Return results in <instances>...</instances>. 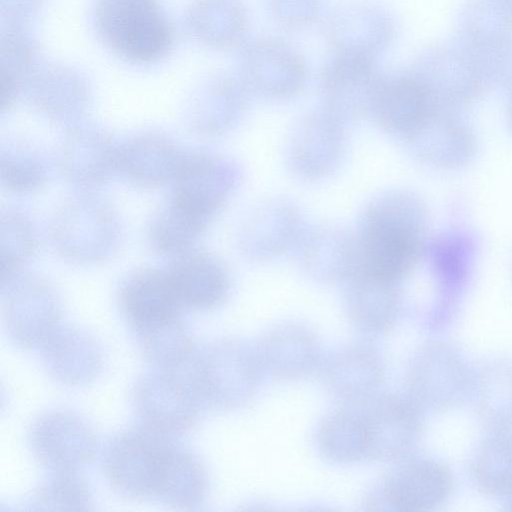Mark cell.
I'll return each instance as SVG.
<instances>
[{"label":"cell","instance_id":"6da1fadb","mask_svg":"<svg viewBox=\"0 0 512 512\" xmlns=\"http://www.w3.org/2000/svg\"><path fill=\"white\" fill-rule=\"evenodd\" d=\"M427 226V209L415 194L380 193L366 204L358 221V266L400 284L424 252Z\"/></svg>","mask_w":512,"mask_h":512},{"label":"cell","instance_id":"7a4b0ae2","mask_svg":"<svg viewBox=\"0 0 512 512\" xmlns=\"http://www.w3.org/2000/svg\"><path fill=\"white\" fill-rule=\"evenodd\" d=\"M184 368L201 406L221 411L247 405L263 373L257 347L234 338L196 349Z\"/></svg>","mask_w":512,"mask_h":512},{"label":"cell","instance_id":"3957f363","mask_svg":"<svg viewBox=\"0 0 512 512\" xmlns=\"http://www.w3.org/2000/svg\"><path fill=\"white\" fill-rule=\"evenodd\" d=\"M50 239L57 253L76 264L109 259L122 238L119 214L106 199L88 191L66 200L54 213Z\"/></svg>","mask_w":512,"mask_h":512},{"label":"cell","instance_id":"277c9868","mask_svg":"<svg viewBox=\"0 0 512 512\" xmlns=\"http://www.w3.org/2000/svg\"><path fill=\"white\" fill-rule=\"evenodd\" d=\"M95 21L105 44L131 62L156 61L172 43L169 23L156 0H98Z\"/></svg>","mask_w":512,"mask_h":512},{"label":"cell","instance_id":"5b68a950","mask_svg":"<svg viewBox=\"0 0 512 512\" xmlns=\"http://www.w3.org/2000/svg\"><path fill=\"white\" fill-rule=\"evenodd\" d=\"M172 439L144 429L114 436L103 455V472L110 487L129 500H157Z\"/></svg>","mask_w":512,"mask_h":512},{"label":"cell","instance_id":"8992f818","mask_svg":"<svg viewBox=\"0 0 512 512\" xmlns=\"http://www.w3.org/2000/svg\"><path fill=\"white\" fill-rule=\"evenodd\" d=\"M131 404L139 428L169 439L190 431L202 407L184 374L161 369L138 378Z\"/></svg>","mask_w":512,"mask_h":512},{"label":"cell","instance_id":"52a82bcc","mask_svg":"<svg viewBox=\"0 0 512 512\" xmlns=\"http://www.w3.org/2000/svg\"><path fill=\"white\" fill-rule=\"evenodd\" d=\"M473 375L462 355L444 343L418 350L405 373L407 395L423 411H446L470 396Z\"/></svg>","mask_w":512,"mask_h":512},{"label":"cell","instance_id":"ba28073f","mask_svg":"<svg viewBox=\"0 0 512 512\" xmlns=\"http://www.w3.org/2000/svg\"><path fill=\"white\" fill-rule=\"evenodd\" d=\"M2 318L9 339L23 349L39 348L60 324V297L45 278L20 273L1 285Z\"/></svg>","mask_w":512,"mask_h":512},{"label":"cell","instance_id":"9c48e42d","mask_svg":"<svg viewBox=\"0 0 512 512\" xmlns=\"http://www.w3.org/2000/svg\"><path fill=\"white\" fill-rule=\"evenodd\" d=\"M308 76L303 56L282 39L259 37L242 48L239 78L251 95L274 101L290 99L304 89Z\"/></svg>","mask_w":512,"mask_h":512},{"label":"cell","instance_id":"30bf717a","mask_svg":"<svg viewBox=\"0 0 512 512\" xmlns=\"http://www.w3.org/2000/svg\"><path fill=\"white\" fill-rule=\"evenodd\" d=\"M35 460L50 472H79L94 460L99 441L79 414L53 409L40 415L28 436Z\"/></svg>","mask_w":512,"mask_h":512},{"label":"cell","instance_id":"8fae6325","mask_svg":"<svg viewBox=\"0 0 512 512\" xmlns=\"http://www.w3.org/2000/svg\"><path fill=\"white\" fill-rule=\"evenodd\" d=\"M399 462L368 497L371 509L427 511L450 496L454 479L445 464L426 458Z\"/></svg>","mask_w":512,"mask_h":512},{"label":"cell","instance_id":"7c38bea8","mask_svg":"<svg viewBox=\"0 0 512 512\" xmlns=\"http://www.w3.org/2000/svg\"><path fill=\"white\" fill-rule=\"evenodd\" d=\"M241 180L232 160L211 152L186 153L173 179L171 201L209 223Z\"/></svg>","mask_w":512,"mask_h":512},{"label":"cell","instance_id":"4fadbf2b","mask_svg":"<svg viewBox=\"0 0 512 512\" xmlns=\"http://www.w3.org/2000/svg\"><path fill=\"white\" fill-rule=\"evenodd\" d=\"M384 78L375 59L333 53L320 75L323 109L343 123L371 116Z\"/></svg>","mask_w":512,"mask_h":512},{"label":"cell","instance_id":"5bb4252c","mask_svg":"<svg viewBox=\"0 0 512 512\" xmlns=\"http://www.w3.org/2000/svg\"><path fill=\"white\" fill-rule=\"evenodd\" d=\"M362 411L368 459L401 461L414 451L424 430L423 410L407 395H375Z\"/></svg>","mask_w":512,"mask_h":512},{"label":"cell","instance_id":"9a60e30c","mask_svg":"<svg viewBox=\"0 0 512 512\" xmlns=\"http://www.w3.org/2000/svg\"><path fill=\"white\" fill-rule=\"evenodd\" d=\"M345 123L324 110L303 116L287 144V163L301 180L320 181L338 170L346 152Z\"/></svg>","mask_w":512,"mask_h":512},{"label":"cell","instance_id":"2e32d148","mask_svg":"<svg viewBox=\"0 0 512 512\" xmlns=\"http://www.w3.org/2000/svg\"><path fill=\"white\" fill-rule=\"evenodd\" d=\"M395 35L392 16L381 5L357 0L334 10L326 25L333 53L351 54L377 60Z\"/></svg>","mask_w":512,"mask_h":512},{"label":"cell","instance_id":"e0dca14e","mask_svg":"<svg viewBox=\"0 0 512 512\" xmlns=\"http://www.w3.org/2000/svg\"><path fill=\"white\" fill-rule=\"evenodd\" d=\"M440 110L445 109L416 71L385 76L371 116L384 132L403 141Z\"/></svg>","mask_w":512,"mask_h":512},{"label":"cell","instance_id":"ac0fdd59","mask_svg":"<svg viewBox=\"0 0 512 512\" xmlns=\"http://www.w3.org/2000/svg\"><path fill=\"white\" fill-rule=\"evenodd\" d=\"M118 146L104 129L92 125L68 128L62 142L59 166L71 184L91 191L118 172Z\"/></svg>","mask_w":512,"mask_h":512},{"label":"cell","instance_id":"d6986e66","mask_svg":"<svg viewBox=\"0 0 512 512\" xmlns=\"http://www.w3.org/2000/svg\"><path fill=\"white\" fill-rule=\"evenodd\" d=\"M303 229L294 203L270 198L248 213L239 229L238 245L246 258L267 261L295 247Z\"/></svg>","mask_w":512,"mask_h":512},{"label":"cell","instance_id":"ffe728a7","mask_svg":"<svg viewBox=\"0 0 512 512\" xmlns=\"http://www.w3.org/2000/svg\"><path fill=\"white\" fill-rule=\"evenodd\" d=\"M118 303L133 333L177 320L183 310L166 270L152 268L134 271L122 281Z\"/></svg>","mask_w":512,"mask_h":512},{"label":"cell","instance_id":"44dd1931","mask_svg":"<svg viewBox=\"0 0 512 512\" xmlns=\"http://www.w3.org/2000/svg\"><path fill=\"white\" fill-rule=\"evenodd\" d=\"M43 366L56 382L70 387L92 383L103 367V354L85 330L59 324L39 347Z\"/></svg>","mask_w":512,"mask_h":512},{"label":"cell","instance_id":"7402d4cb","mask_svg":"<svg viewBox=\"0 0 512 512\" xmlns=\"http://www.w3.org/2000/svg\"><path fill=\"white\" fill-rule=\"evenodd\" d=\"M295 249L302 270L322 283L345 281L359 262L355 234L335 225L303 229Z\"/></svg>","mask_w":512,"mask_h":512},{"label":"cell","instance_id":"603a6c76","mask_svg":"<svg viewBox=\"0 0 512 512\" xmlns=\"http://www.w3.org/2000/svg\"><path fill=\"white\" fill-rule=\"evenodd\" d=\"M183 309L211 310L228 297L231 279L224 263L204 251H187L166 270Z\"/></svg>","mask_w":512,"mask_h":512},{"label":"cell","instance_id":"cb8c5ba5","mask_svg":"<svg viewBox=\"0 0 512 512\" xmlns=\"http://www.w3.org/2000/svg\"><path fill=\"white\" fill-rule=\"evenodd\" d=\"M320 368L327 391L347 404L365 403L374 397L385 371L379 354L359 344L335 351Z\"/></svg>","mask_w":512,"mask_h":512},{"label":"cell","instance_id":"d4e9b609","mask_svg":"<svg viewBox=\"0 0 512 512\" xmlns=\"http://www.w3.org/2000/svg\"><path fill=\"white\" fill-rule=\"evenodd\" d=\"M257 351L263 372L277 380L305 378L321 364L315 334L298 323H285L270 330Z\"/></svg>","mask_w":512,"mask_h":512},{"label":"cell","instance_id":"484cf974","mask_svg":"<svg viewBox=\"0 0 512 512\" xmlns=\"http://www.w3.org/2000/svg\"><path fill=\"white\" fill-rule=\"evenodd\" d=\"M419 161L439 168L467 163L475 153V137L449 110H440L403 140Z\"/></svg>","mask_w":512,"mask_h":512},{"label":"cell","instance_id":"4316f807","mask_svg":"<svg viewBox=\"0 0 512 512\" xmlns=\"http://www.w3.org/2000/svg\"><path fill=\"white\" fill-rule=\"evenodd\" d=\"M185 152L170 138L143 133L118 146V172L141 187H156L174 179Z\"/></svg>","mask_w":512,"mask_h":512},{"label":"cell","instance_id":"83f0119b","mask_svg":"<svg viewBox=\"0 0 512 512\" xmlns=\"http://www.w3.org/2000/svg\"><path fill=\"white\" fill-rule=\"evenodd\" d=\"M345 303L351 320L367 332H383L400 309L399 284L359 266L345 280Z\"/></svg>","mask_w":512,"mask_h":512},{"label":"cell","instance_id":"f1b7e54d","mask_svg":"<svg viewBox=\"0 0 512 512\" xmlns=\"http://www.w3.org/2000/svg\"><path fill=\"white\" fill-rule=\"evenodd\" d=\"M470 396L481 424L489 430H512V361L494 360L474 375Z\"/></svg>","mask_w":512,"mask_h":512},{"label":"cell","instance_id":"f546056e","mask_svg":"<svg viewBox=\"0 0 512 512\" xmlns=\"http://www.w3.org/2000/svg\"><path fill=\"white\" fill-rule=\"evenodd\" d=\"M316 442L322 455L331 462L353 464L368 459V442L362 411L341 409L320 422Z\"/></svg>","mask_w":512,"mask_h":512},{"label":"cell","instance_id":"4dcf8cb0","mask_svg":"<svg viewBox=\"0 0 512 512\" xmlns=\"http://www.w3.org/2000/svg\"><path fill=\"white\" fill-rule=\"evenodd\" d=\"M208 493L203 464L190 451L172 445L157 501L176 509L199 506Z\"/></svg>","mask_w":512,"mask_h":512},{"label":"cell","instance_id":"1f68e13d","mask_svg":"<svg viewBox=\"0 0 512 512\" xmlns=\"http://www.w3.org/2000/svg\"><path fill=\"white\" fill-rule=\"evenodd\" d=\"M469 473L475 487L485 495L512 494V430L493 431L479 444Z\"/></svg>","mask_w":512,"mask_h":512},{"label":"cell","instance_id":"d6a6232c","mask_svg":"<svg viewBox=\"0 0 512 512\" xmlns=\"http://www.w3.org/2000/svg\"><path fill=\"white\" fill-rule=\"evenodd\" d=\"M250 95L239 77L223 79L193 112L192 129L205 136L230 131L243 117Z\"/></svg>","mask_w":512,"mask_h":512},{"label":"cell","instance_id":"836d02e7","mask_svg":"<svg viewBox=\"0 0 512 512\" xmlns=\"http://www.w3.org/2000/svg\"><path fill=\"white\" fill-rule=\"evenodd\" d=\"M133 335L143 358L157 369L180 371L196 351L182 318Z\"/></svg>","mask_w":512,"mask_h":512},{"label":"cell","instance_id":"e575fe53","mask_svg":"<svg viewBox=\"0 0 512 512\" xmlns=\"http://www.w3.org/2000/svg\"><path fill=\"white\" fill-rule=\"evenodd\" d=\"M208 224L170 201L150 221L148 243L159 254L180 255L189 251Z\"/></svg>","mask_w":512,"mask_h":512},{"label":"cell","instance_id":"d590c367","mask_svg":"<svg viewBox=\"0 0 512 512\" xmlns=\"http://www.w3.org/2000/svg\"><path fill=\"white\" fill-rule=\"evenodd\" d=\"M50 176L47 157L33 145L16 140L2 145L0 178L11 192L24 194L42 188Z\"/></svg>","mask_w":512,"mask_h":512},{"label":"cell","instance_id":"8d00e7d4","mask_svg":"<svg viewBox=\"0 0 512 512\" xmlns=\"http://www.w3.org/2000/svg\"><path fill=\"white\" fill-rule=\"evenodd\" d=\"M28 509L87 511L93 509L94 494L78 472H51L25 501Z\"/></svg>","mask_w":512,"mask_h":512},{"label":"cell","instance_id":"74e56055","mask_svg":"<svg viewBox=\"0 0 512 512\" xmlns=\"http://www.w3.org/2000/svg\"><path fill=\"white\" fill-rule=\"evenodd\" d=\"M1 285L22 273L37 248V235L31 219L22 211L7 209L0 218Z\"/></svg>","mask_w":512,"mask_h":512},{"label":"cell","instance_id":"f35d334b","mask_svg":"<svg viewBox=\"0 0 512 512\" xmlns=\"http://www.w3.org/2000/svg\"><path fill=\"white\" fill-rule=\"evenodd\" d=\"M471 245L460 234L439 238L430 249L431 261L439 279L448 285L460 283L470 263Z\"/></svg>","mask_w":512,"mask_h":512},{"label":"cell","instance_id":"ab89813d","mask_svg":"<svg viewBox=\"0 0 512 512\" xmlns=\"http://www.w3.org/2000/svg\"><path fill=\"white\" fill-rule=\"evenodd\" d=\"M269 13L281 26L301 29L320 17L323 0H265Z\"/></svg>","mask_w":512,"mask_h":512},{"label":"cell","instance_id":"60d3db41","mask_svg":"<svg viewBox=\"0 0 512 512\" xmlns=\"http://www.w3.org/2000/svg\"><path fill=\"white\" fill-rule=\"evenodd\" d=\"M507 509L512 510V494L507 497Z\"/></svg>","mask_w":512,"mask_h":512}]
</instances>
